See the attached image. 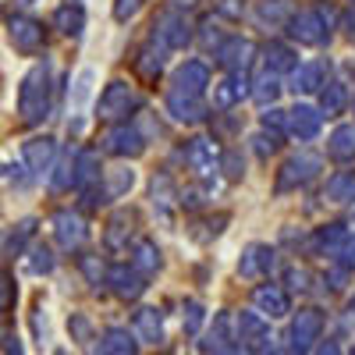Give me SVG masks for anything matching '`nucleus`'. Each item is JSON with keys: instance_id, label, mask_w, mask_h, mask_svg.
Masks as SVG:
<instances>
[{"instance_id": "1", "label": "nucleus", "mask_w": 355, "mask_h": 355, "mask_svg": "<svg viewBox=\"0 0 355 355\" xmlns=\"http://www.w3.org/2000/svg\"><path fill=\"white\" fill-rule=\"evenodd\" d=\"M320 327H323L320 313L316 309H302L299 316H295V323H291V348L295 352H306L320 338Z\"/></svg>"}, {"instance_id": "2", "label": "nucleus", "mask_w": 355, "mask_h": 355, "mask_svg": "<svg viewBox=\"0 0 355 355\" xmlns=\"http://www.w3.org/2000/svg\"><path fill=\"white\" fill-rule=\"evenodd\" d=\"M132 331H135L139 341L157 345L160 334H164V327H160V313H157V309H139V313H135V323H132Z\"/></svg>"}, {"instance_id": "3", "label": "nucleus", "mask_w": 355, "mask_h": 355, "mask_svg": "<svg viewBox=\"0 0 355 355\" xmlns=\"http://www.w3.org/2000/svg\"><path fill=\"white\" fill-rule=\"evenodd\" d=\"M256 302L263 313H270V316H284L288 313V295L277 291V288H259L256 291Z\"/></svg>"}, {"instance_id": "4", "label": "nucleus", "mask_w": 355, "mask_h": 355, "mask_svg": "<svg viewBox=\"0 0 355 355\" xmlns=\"http://www.w3.org/2000/svg\"><path fill=\"white\" fill-rule=\"evenodd\" d=\"M263 334H266V327H263V320H259V316L245 313V316L239 320V338H242L245 345H259Z\"/></svg>"}, {"instance_id": "5", "label": "nucleus", "mask_w": 355, "mask_h": 355, "mask_svg": "<svg viewBox=\"0 0 355 355\" xmlns=\"http://www.w3.org/2000/svg\"><path fill=\"white\" fill-rule=\"evenodd\" d=\"M100 355H135V348H132L125 331H110L103 338V345H100Z\"/></svg>"}, {"instance_id": "6", "label": "nucleus", "mask_w": 355, "mask_h": 355, "mask_svg": "<svg viewBox=\"0 0 355 355\" xmlns=\"http://www.w3.org/2000/svg\"><path fill=\"white\" fill-rule=\"evenodd\" d=\"M114 288H117V295H121V299H135V295L142 291L139 277H132V274H125V270L114 274Z\"/></svg>"}, {"instance_id": "7", "label": "nucleus", "mask_w": 355, "mask_h": 355, "mask_svg": "<svg viewBox=\"0 0 355 355\" xmlns=\"http://www.w3.org/2000/svg\"><path fill=\"white\" fill-rule=\"evenodd\" d=\"M185 313H189V316H185V331H189V334H196V331H199V323H202V309H199L196 302H189V309H185Z\"/></svg>"}, {"instance_id": "8", "label": "nucleus", "mask_w": 355, "mask_h": 355, "mask_svg": "<svg viewBox=\"0 0 355 355\" xmlns=\"http://www.w3.org/2000/svg\"><path fill=\"white\" fill-rule=\"evenodd\" d=\"M320 355H341V348H338L334 341H327V345H323V348H320Z\"/></svg>"}]
</instances>
